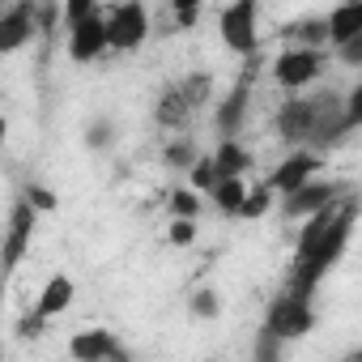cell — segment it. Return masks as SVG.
Masks as SVG:
<instances>
[{
	"label": "cell",
	"instance_id": "obj_34",
	"mask_svg": "<svg viewBox=\"0 0 362 362\" xmlns=\"http://www.w3.org/2000/svg\"><path fill=\"white\" fill-rule=\"evenodd\" d=\"M345 111H349V119H354V128H362V77H358V86L345 94Z\"/></svg>",
	"mask_w": 362,
	"mask_h": 362
},
{
	"label": "cell",
	"instance_id": "obj_2",
	"mask_svg": "<svg viewBox=\"0 0 362 362\" xmlns=\"http://www.w3.org/2000/svg\"><path fill=\"white\" fill-rule=\"evenodd\" d=\"M218 35L235 56L252 60L260 52V0H230L218 18Z\"/></svg>",
	"mask_w": 362,
	"mask_h": 362
},
{
	"label": "cell",
	"instance_id": "obj_16",
	"mask_svg": "<svg viewBox=\"0 0 362 362\" xmlns=\"http://www.w3.org/2000/svg\"><path fill=\"white\" fill-rule=\"evenodd\" d=\"M328 30H332V47L358 39L362 35V0H341V5L328 13Z\"/></svg>",
	"mask_w": 362,
	"mask_h": 362
},
{
	"label": "cell",
	"instance_id": "obj_22",
	"mask_svg": "<svg viewBox=\"0 0 362 362\" xmlns=\"http://www.w3.org/2000/svg\"><path fill=\"white\" fill-rule=\"evenodd\" d=\"M166 205H170V218H197V214H201V192H197L192 184H188V188H170Z\"/></svg>",
	"mask_w": 362,
	"mask_h": 362
},
{
	"label": "cell",
	"instance_id": "obj_23",
	"mask_svg": "<svg viewBox=\"0 0 362 362\" xmlns=\"http://www.w3.org/2000/svg\"><path fill=\"white\" fill-rule=\"evenodd\" d=\"M273 197H277V192H273L269 184L252 188V192H247V201H243V209H239V218H243V222H256V218H264V214H269V205H273Z\"/></svg>",
	"mask_w": 362,
	"mask_h": 362
},
{
	"label": "cell",
	"instance_id": "obj_17",
	"mask_svg": "<svg viewBox=\"0 0 362 362\" xmlns=\"http://www.w3.org/2000/svg\"><path fill=\"white\" fill-rule=\"evenodd\" d=\"M247 179L243 175H226L222 184L209 192L214 197V205H218V214H226V218H239V209H243V201H247Z\"/></svg>",
	"mask_w": 362,
	"mask_h": 362
},
{
	"label": "cell",
	"instance_id": "obj_15",
	"mask_svg": "<svg viewBox=\"0 0 362 362\" xmlns=\"http://www.w3.org/2000/svg\"><path fill=\"white\" fill-rule=\"evenodd\" d=\"M192 103H188V94L179 90V86H166L162 90V98H158V107H153V119L162 124V128H184L188 119H192Z\"/></svg>",
	"mask_w": 362,
	"mask_h": 362
},
{
	"label": "cell",
	"instance_id": "obj_25",
	"mask_svg": "<svg viewBox=\"0 0 362 362\" xmlns=\"http://www.w3.org/2000/svg\"><path fill=\"white\" fill-rule=\"evenodd\" d=\"M188 311L197 315V320H218L222 315V298H218V290H197L192 298H188Z\"/></svg>",
	"mask_w": 362,
	"mask_h": 362
},
{
	"label": "cell",
	"instance_id": "obj_12",
	"mask_svg": "<svg viewBox=\"0 0 362 362\" xmlns=\"http://www.w3.org/2000/svg\"><path fill=\"white\" fill-rule=\"evenodd\" d=\"M39 22H35V0H13V5H5V13H0V52L13 56L18 47H26L35 39Z\"/></svg>",
	"mask_w": 362,
	"mask_h": 362
},
{
	"label": "cell",
	"instance_id": "obj_3",
	"mask_svg": "<svg viewBox=\"0 0 362 362\" xmlns=\"http://www.w3.org/2000/svg\"><path fill=\"white\" fill-rule=\"evenodd\" d=\"M324 73V47H286L273 60V81L290 94H303L307 86H315Z\"/></svg>",
	"mask_w": 362,
	"mask_h": 362
},
{
	"label": "cell",
	"instance_id": "obj_18",
	"mask_svg": "<svg viewBox=\"0 0 362 362\" xmlns=\"http://www.w3.org/2000/svg\"><path fill=\"white\" fill-rule=\"evenodd\" d=\"M214 162H218L222 179H226V175H247V170H252V153H247V145H243L239 136H222V145L214 149Z\"/></svg>",
	"mask_w": 362,
	"mask_h": 362
},
{
	"label": "cell",
	"instance_id": "obj_28",
	"mask_svg": "<svg viewBox=\"0 0 362 362\" xmlns=\"http://www.w3.org/2000/svg\"><path fill=\"white\" fill-rule=\"evenodd\" d=\"M197 243V218H170V247H192Z\"/></svg>",
	"mask_w": 362,
	"mask_h": 362
},
{
	"label": "cell",
	"instance_id": "obj_1",
	"mask_svg": "<svg viewBox=\"0 0 362 362\" xmlns=\"http://www.w3.org/2000/svg\"><path fill=\"white\" fill-rule=\"evenodd\" d=\"M354 222H358V197L354 188H345L337 201H328L324 209H315L311 218H303L298 243H294V264H290V286L294 294L311 298L315 286L328 277V269L345 256L349 239H354Z\"/></svg>",
	"mask_w": 362,
	"mask_h": 362
},
{
	"label": "cell",
	"instance_id": "obj_13",
	"mask_svg": "<svg viewBox=\"0 0 362 362\" xmlns=\"http://www.w3.org/2000/svg\"><path fill=\"white\" fill-rule=\"evenodd\" d=\"M247 103H252V73L218 103V111H214V128L222 132V136H235L239 128H243V119H247Z\"/></svg>",
	"mask_w": 362,
	"mask_h": 362
},
{
	"label": "cell",
	"instance_id": "obj_9",
	"mask_svg": "<svg viewBox=\"0 0 362 362\" xmlns=\"http://www.w3.org/2000/svg\"><path fill=\"white\" fill-rule=\"evenodd\" d=\"M35 222H39V209L22 197V201H13V209H9V230H5V269L13 273L18 264H22V256H26V247H30V239H35Z\"/></svg>",
	"mask_w": 362,
	"mask_h": 362
},
{
	"label": "cell",
	"instance_id": "obj_11",
	"mask_svg": "<svg viewBox=\"0 0 362 362\" xmlns=\"http://www.w3.org/2000/svg\"><path fill=\"white\" fill-rule=\"evenodd\" d=\"M69 354L77 362H124L128 358V345L111 332V328H86L69 341Z\"/></svg>",
	"mask_w": 362,
	"mask_h": 362
},
{
	"label": "cell",
	"instance_id": "obj_21",
	"mask_svg": "<svg viewBox=\"0 0 362 362\" xmlns=\"http://www.w3.org/2000/svg\"><path fill=\"white\" fill-rule=\"evenodd\" d=\"M201 153H197V145L188 141V136H179V141H166V149H162V162L170 166V170H192V162H197Z\"/></svg>",
	"mask_w": 362,
	"mask_h": 362
},
{
	"label": "cell",
	"instance_id": "obj_8",
	"mask_svg": "<svg viewBox=\"0 0 362 362\" xmlns=\"http://www.w3.org/2000/svg\"><path fill=\"white\" fill-rule=\"evenodd\" d=\"M315 175H320V158H315V149L298 145L290 158H281V162L273 166V175L264 179V184H269L277 197H290L294 188H303L307 179H315Z\"/></svg>",
	"mask_w": 362,
	"mask_h": 362
},
{
	"label": "cell",
	"instance_id": "obj_36",
	"mask_svg": "<svg viewBox=\"0 0 362 362\" xmlns=\"http://www.w3.org/2000/svg\"><path fill=\"white\" fill-rule=\"evenodd\" d=\"M0 5H13V0H0Z\"/></svg>",
	"mask_w": 362,
	"mask_h": 362
},
{
	"label": "cell",
	"instance_id": "obj_4",
	"mask_svg": "<svg viewBox=\"0 0 362 362\" xmlns=\"http://www.w3.org/2000/svg\"><path fill=\"white\" fill-rule=\"evenodd\" d=\"M320 94H290L281 107H277V136L286 145H311L315 136V124H320Z\"/></svg>",
	"mask_w": 362,
	"mask_h": 362
},
{
	"label": "cell",
	"instance_id": "obj_5",
	"mask_svg": "<svg viewBox=\"0 0 362 362\" xmlns=\"http://www.w3.org/2000/svg\"><path fill=\"white\" fill-rule=\"evenodd\" d=\"M264 328H273V332L286 337V341L307 337V332L315 328V307H311V298H303V294H294V290L277 294V298L269 303V311H264Z\"/></svg>",
	"mask_w": 362,
	"mask_h": 362
},
{
	"label": "cell",
	"instance_id": "obj_29",
	"mask_svg": "<svg viewBox=\"0 0 362 362\" xmlns=\"http://www.w3.org/2000/svg\"><path fill=\"white\" fill-rule=\"evenodd\" d=\"M94 13H98V0H64V26L86 22V18H94Z\"/></svg>",
	"mask_w": 362,
	"mask_h": 362
},
{
	"label": "cell",
	"instance_id": "obj_33",
	"mask_svg": "<svg viewBox=\"0 0 362 362\" xmlns=\"http://www.w3.org/2000/svg\"><path fill=\"white\" fill-rule=\"evenodd\" d=\"M337 56H341V64L362 69V35H358V39H349V43H341V47H337Z\"/></svg>",
	"mask_w": 362,
	"mask_h": 362
},
{
	"label": "cell",
	"instance_id": "obj_19",
	"mask_svg": "<svg viewBox=\"0 0 362 362\" xmlns=\"http://www.w3.org/2000/svg\"><path fill=\"white\" fill-rule=\"evenodd\" d=\"M294 47H332V30H328V18H298L290 30Z\"/></svg>",
	"mask_w": 362,
	"mask_h": 362
},
{
	"label": "cell",
	"instance_id": "obj_24",
	"mask_svg": "<svg viewBox=\"0 0 362 362\" xmlns=\"http://www.w3.org/2000/svg\"><path fill=\"white\" fill-rule=\"evenodd\" d=\"M179 90H184V94H188V103L201 111V107L209 103V94H214V77H209V73H192V77L179 81Z\"/></svg>",
	"mask_w": 362,
	"mask_h": 362
},
{
	"label": "cell",
	"instance_id": "obj_27",
	"mask_svg": "<svg viewBox=\"0 0 362 362\" xmlns=\"http://www.w3.org/2000/svg\"><path fill=\"white\" fill-rule=\"evenodd\" d=\"M170 9H175V26L179 30H192L197 26V13L205 9V0H170Z\"/></svg>",
	"mask_w": 362,
	"mask_h": 362
},
{
	"label": "cell",
	"instance_id": "obj_35",
	"mask_svg": "<svg viewBox=\"0 0 362 362\" xmlns=\"http://www.w3.org/2000/svg\"><path fill=\"white\" fill-rule=\"evenodd\" d=\"M345 358H349V362H362V349H349Z\"/></svg>",
	"mask_w": 362,
	"mask_h": 362
},
{
	"label": "cell",
	"instance_id": "obj_6",
	"mask_svg": "<svg viewBox=\"0 0 362 362\" xmlns=\"http://www.w3.org/2000/svg\"><path fill=\"white\" fill-rule=\"evenodd\" d=\"M107 26H111V52H136L149 39V9L145 0H119L107 9Z\"/></svg>",
	"mask_w": 362,
	"mask_h": 362
},
{
	"label": "cell",
	"instance_id": "obj_31",
	"mask_svg": "<svg viewBox=\"0 0 362 362\" xmlns=\"http://www.w3.org/2000/svg\"><path fill=\"white\" fill-rule=\"evenodd\" d=\"M115 141V128L107 124V119H98V124H90V132H86V145L90 149H107Z\"/></svg>",
	"mask_w": 362,
	"mask_h": 362
},
{
	"label": "cell",
	"instance_id": "obj_20",
	"mask_svg": "<svg viewBox=\"0 0 362 362\" xmlns=\"http://www.w3.org/2000/svg\"><path fill=\"white\" fill-rule=\"evenodd\" d=\"M188 184L197 188V192H214L218 184H222V170H218V162H214V153H201L197 162H192V170H188Z\"/></svg>",
	"mask_w": 362,
	"mask_h": 362
},
{
	"label": "cell",
	"instance_id": "obj_26",
	"mask_svg": "<svg viewBox=\"0 0 362 362\" xmlns=\"http://www.w3.org/2000/svg\"><path fill=\"white\" fill-rule=\"evenodd\" d=\"M281 345H286V337H277L273 328L260 324V337H256V362H273V358L281 354Z\"/></svg>",
	"mask_w": 362,
	"mask_h": 362
},
{
	"label": "cell",
	"instance_id": "obj_32",
	"mask_svg": "<svg viewBox=\"0 0 362 362\" xmlns=\"http://www.w3.org/2000/svg\"><path fill=\"white\" fill-rule=\"evenodd\" d=\"M43 324H47V315L30 311V315H22V320H18V337H22V341H30V337H39V332H43Z\"/></svg>",
	"mask_w": 362,
	"mask_h": 362
},
{
	"label": "cell",
	"instance_id": "obj_30",
	"mask_svg": "<svg viewBox=\"0 0 362 362\" xmlns=\"http://www.w3.org/2000/svg\"><path fill=\"white\" fill-rule=\"evenodd\" d=\"M39 214H56V197H52V188H43V184H26V192H22Z\"/></svg>",
	"mask_w": 362,
	"mask_h": 362
},
{
	"label": "cell",
	"instance_id": "obj_7",
	"mask_svg": "<svg viewBox=\"0 0 362 362\" xmlns=\"http://www.w3.org/2000/svg\"><path fill=\"white\" fill-rule=\"evenodd\" d=\"M107 52H111V26H107V13L103 9L94 18L69 26V60L73 64H94Z\"/></svg>",
	"mask_w": 362,
	"mask_h": 362
},
{
	"label": "cell",
	"instance_id": "obj_10",
	"mask_svg": "<svg viewBox=\"0 0 362 362\" xmlns=\"http://www.w3.org/2000/svg\"><path fill=\"white\" fill-rule=\"evenodd\" d=\"M345 188L341 184H332V179H307V184L303 188H294L290 197H281V214L290 218V222H303V218H311L315 209H324L328 201H337Z\"/></svg>",
	"mask_w": 362,
	"mask_h": 362
},
{
	"label": "cell",
	"instance_id": "obj_14",
	"mask_svg": "<svg viewBox=\"0 0 362 362\" xmlns=\"http://www.w3.org/2000/svg\"><path fill=\"white\" fill-rule=\"evenodd\" d=\"M73 298H77L73 277H69V273H56V277H47V286H43V294H39L35 311H39V315H47V320H56V315H64V311L73 307Z\"/></svg>",
	"mask_w": 362,
	"mask_h": 362
}]
</instances>
